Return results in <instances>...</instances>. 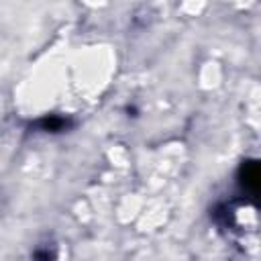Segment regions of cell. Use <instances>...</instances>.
Listing matches in <instances>:
<instances>
[{"mask_svg":"<svg viewBox=\"0 0 261 261\" xmlns=\"http://www.w3.org/2000/svg\"><path fill=\"white\" fill-rule=\"evenodd\" d=\"M239 179L251 194H257L259 192V165H257V161H245L241 165Z\"/></svg>","mask_w":261,"mask_h":261,"instance_id":"1","label":"cell"}]
</instances>
